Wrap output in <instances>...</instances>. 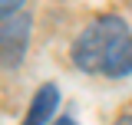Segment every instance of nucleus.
<instances>
[{
	"label": "nucleus",
	"instance_id": "1",
	"mask_svg": "<svg viewBox=\"0 0 132 125\" xmlns=\"http://www.w3.org/2000/svg\"><path fill=\"white\" fill-rule=\"evenodd\" d=\"M129 40L132 36H129V30H126V20L106 13V16H99V20H93V23L79 33V40L73 43V62H76L79 69H86V73H106L109 59H112Z\"/></svg>",
	"mask_w": 132,
	"mask_h": 125
},
{
	"label": "nucleus",
	"instance_id": "2",
	"mask_svg": "<svg viewBox=\"0 0 132 125\" xmlns=\"http://www.w3.org/2000/svg\"><path fill=\"white\" fill-rule=\"evenodd\" d=\"M30 46V16L16 13L0 23V66L3 69H16Z\"/></svg>",
	"mask_w": 132,
	"mask_h": 125
},
{
	"label": "nucleus",
	"instance_id": "3",
	"mask_svg": "<svg viewBox=\"0 0 132 125\" xmlns=\"http://www.w3.org/2000/svg\"><path fill=\"white\" fill-rule=\"evenodd\" d=\"M56 105H60V89H56L53 82L40 86V92L33 95L30 109H27V119H23V125H46V122H50V115L56 112Z\"/></svg>",
	"mask_w": 132,
	"mask_h": 125
},
{
	"label": "nucleus",
	"instance_id": "4",
	"mask_svg": "<svg viewBox=\"0 0 132 125\" xmlns=\"http://www.w3.org/2000/svg\"><path fill=\"white\" fill-rule=\"evenodd\" d=\"M129 73H132V40L119 49L112 59H109V66H106V76H129Z\"/></svg>",
	"mask_w": 132,
	"mask_h": 125
},
{
	"label": "nucleus",
	"instance_id": "5",
	"mask_svg": "<svg viewBox=\"0 0 132 125\" xmlns=\"http://www.w3.org/2000/svg\"><path fill=\"white\" fill-rule=\"evenodd\" d=\"M16 13H20V3L16 0H0V23L10 20V16H16Z\"/></svg>",
	"mask_w": 132,
	"mask_h": 125
},
{
	"label": "nucleus",
	"instance_id": "6",
	"mask_svg": "<svg viewBox=\"0 0 132 125\" xmlns=\"http://www.w3.org/2000/svg\"><path fill=\"white\" fill-rule=\"evenodd\" d=\"M53 125H76V119H69V115H63V119H56Z\"/></svg>",
	"mask_w": 132,
	"mask_h": 125
},
{
	"label": "nucleus",
	"instance_id": "7",
	"mask_svg": "<svg viewBox=\"0 0 132 125\" xmlns=\"http://www.w3.org/2000/svg\"><path fill=\"white\" fill-rule=\"evenodd\" d=\"M116 125H132V115H122V119H116Z\"/></svg>",
	"mask_w": 132,
	"mask_h": 125
}]
</instances>
